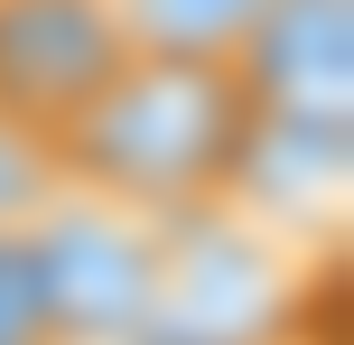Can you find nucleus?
<instances>
[{
  "instance_id": "obj_3",
  "label": "nucleus",
  "mask_w": 354,
  "mask_h": 345,
  "mask_svg": "<svg viewBox=\"0 0 354 345\" xmlns=\"http://www.w3.org/2000/svg\"><path fill=\"white\" fill-rule=\"evenodd\" d=\"M122 56L131 37L112 0H0V112L47 140Z\"/></svg>"
},
{
  "instance_id": "obj_5",
  "label": "nucleus",
  "mask_w": 354,
  "mask_h": 345,
  "mask_svg": "<svg viewBox=\"0 0 354 345\" xmlns=\"http://www.w3.org/2000/svg\"><path fill=\"white\" fill-rule=\"evenodd\" d=\"M252 112L280 122H354V0H270L233 47Z\"/></svg>"
},
{
  "instance_id": "obj_8",
  "label": "nucleus",
  "mask_w": 354,
  "mask_h": 345,
  "mask_svg": "<svg viewBox=\"0 0 354 345\" xmlns=\"http://www.w3.org/2000/svg\"><path fill=\"white\" fill-rule=\"evenodd\" d=\"M66 196V168H56V140L0 112V224H37Z\"/></svg>"
},
{
  "instance_id": "obj_7",
  "label": "nucleus",
  "mask_w": 354,
  "mask_h": 345,
  "mask_svg": "<svg viewBox=\"0 0 354 345\" xmlns=\"http://www.w3.org/2000/svg\"><path fill=\"white\" fill-rule=\"evenodd\" d=\"M0 345H66L37 224H0Z\"/></svg>"
},
{
  "instance_id": "obj_2",
  "label": "nucleus",
  "mask_w": 354,
  "mask_h": 345,
  "mask_svg": "<svg viewBox=\"0 0 354 345\" xmlns=\"http://www.w3.org/2000/svg\"><path fill=\"white\" fill-rule=\"evenodd\" d=\"M37 252H47V290H56V317H66V345H140L149 299H159V224L66 187L37 215Z\"/></svg>"
},
{
  "instance_id": "obj_6",
  "label": "nucleus",
  "mask_w": 354,
  "mask_h": 345,
  "mask_svg": "<svg viewBox=\"0 0 354 345\" xmlns=\"http://www.w3.org/2000/svg\"><path fill=\"white\" fill-rule=\"evenodd\" d=\"M122 10V37L131 47H159V56H224L252 37V19L270 0H112Z\"/></svg>"
},
{
  "instance_id": "obj_4",
  "label": "nucleus",
  "mask_w": 354,
  "mask_h": 345,
  "mask_svg": "<svg viewBox=\"0 0 354 345\" xmlns=\"http://www.w3.org/2000/svg\"><path fill=\"white\" fill-rule=\"evenodd\" d=\"M345 187H354V122L252 112L233 187H224V215L261 224L280 243H326V234H345Z\"/></svg>"
},
{
  "instance_id": "obj_1",
  "label": "nucleus",
  "mask_w": 354,
  "mask_h": 345,
  "mask_svg": "<svg viewBox=\"0 0 354 345\" xmlns=\"http://www.w3.org/2000/svg\"><path fill=\"white\" fill-rule=\"evenodd\" d=\"M252 131V93L224 56H159L131 47L56 131V168L75 196L122 205L140 224H187L214 215L233 187Z\"/></svg>"
}]
</instances>
